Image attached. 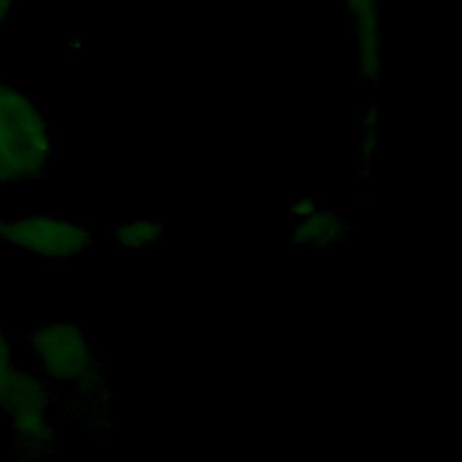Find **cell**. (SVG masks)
I'll use <instances>...</instances> for the list:
<instances>
[{
  "mask_svg": "<svg viewBox=\"0 0 462 462\" xmlns=\"http://www.w3.org/2000/svg\"><path fill=\"white\" fill-rule=\"evenodd\" d=\"M54 157V139L40 106L0 83V186L40 177Z\"/></svg>",
  "mask_w": 462,
  "mask_h": 462,
  "instance_id": "6da1fadb",
  "label": "cell"
},
{
  "mask_svg": "<svg viewBox=\"0 0 462 462\" xmlns=\"http://www.w3.org/2000/svg\"><path fill=\"white\" fill-rule=\"evenodd\" d=\"M36 372L58 384L94 393L101 384V363L87 332L74 323H45L29 336Z\"/></svg>",
  "mask_w": 462,
  "mask_h": 462,
  "instance_id": "7a4b0ae2",
  "label": "cell"
},
{
  "mask_svg": "<svg viewBox=\"0 0 462 462\" xmlns=\"http://www.w3.org/2000/svg\"><path fill=\"white\" fill-rule=\"evenodd\" d=\"M0 408L5 410L13 435L23 451L42 455L52 446L49 381L38 372L16 368Z\"/></svg>",
  "mask_w": 462,
  "mask_h": 462,
  "instance_id": "3957f363",
  "label": "cell"
},
{
  "mask_svg": "<svg viewBox=\"0 0 462 462\" xmlns=\"http://www.w3.org/2000/svg\"><path fill=\"white\" fill-rule=\"evenodd\" d=\"M4 240L22 253L61 262L87 251L92 244V233L76 220L31 213L7 222Z\"/></svg>",
  "mask_w": 462,
  "mask_h": 462,
  "instance_id": "277c9868",
  "label": "cell"
},
{
  "mask_svg": "<svg viewBox=\"0 0 462 462\" xmlns=\"http://www.w3.org/2000/svg\"><path fill=\"white\" fill-rule=\"evenodd\" d=\"M350 224L346 215L336 209H316L314 213L298 220L292 231L296 245H310L327 249L346 238Z\"/></svg>",
  "mask_w": 462,
  "mask_h": 462,
  "instance_id": "5b68a950",
  "label": "cell"
},
{
  "mask_svg": "<svg viewBox=\"0 0 462 462\" xmlns=\"http://www.w3.org/2000/svg\"><path fill=\"white\" fill-rule=\"evenodd\" d=\"M164 231H166V227L159 220L137 218V220H126V222L119 224L114 229L112 238L119 249L137 251L146 245L157 244L162 238Z\"/></svg>",
  "mask_w": 462,
  "mask_h": 462,
  "instance_id": "8992f818",
  "label": "cell"
},
{
  "mask_svg": "<svg viewBox=\"0 0 462 462\" xmlns=\"http://www.w3.org/2000/svg\"><path fill=\"white\" fill-rule=\"evenodd\" d=\"M359 36V70L363 78L375 81L381 70V47H379V27L375 14L357 18Z\"/></svg>",
  "mask_w": 462,
  "mask_h": 462,
  "instance_id": "52a82bcc",
  "label": "cell"
},
{
  "mask_svg": "<svg viewBox=\"0 0 462 462\" xmlns=\"http://www.w3.org/2000/svg\"><path fill=\"white\" fill-rule=\"evenodd\" d=\"M16 372L14 361H13V350H11V343L7 339L5 328L0 321V404L5 397V392L9 388V383L13 379Z\"/></svg>",
  "mask_w": 462,
  "mask_h": 462,
  "instance_id": "ba28073f",
  "label": "cell"
},
{
  "mask_svg": "<svg viewBox=\"0 0 462 462\" xmlns=\"http://www.w3.org/2000/svg\"><path fill=\"white\" fill-rule=\"evenodd\" d=\"M318 209V204L314 199H309V197H300V199H294L289 202V213L292 215V218L300 220L310 213H314Z\"/></svg>",
  "mask_w": 462,
  "mask_h": 462,
  "instance_id": "9c48e42d",
  "label": "cell"
},
{
  "mask_svg": "<svg viewBox=\"0 0 462 462\" xmlns=\"http://www.w3.org/2000/svg\"><path fill=\"white\" fill-rule=\"evenodd\" d=\"M377 137L375 134H365L359 141V153H363L365 161H372L374 155H375V150H377Z\"/></svg>",
  "mask_w": 462,
  "mask_h": 462,
  "instance_id": "30bf717a",
  "label": "cell"
},
{
  "mask_svg": "<svg viewBox=\"0 0 462 462\" xmlns=\"http://www.w3.org/2000/svg\"><path fill=\"white\" fill-rule=\"evenodd\" d=\"M350 5L356 11L357 18H365V16H372L374 13V0H350Z\"/></svg>",
  "mask_w": 462,
  "mask_h": 462,
  "instance_id": "8fae6325",
  "label": "cell"
},
{
  "mask_svg": "<svg viewBox=\"0 0 462 462\" xmlns=\"http://www.w3.org/2000/svg\"><path fill=\"white\" fill-rule=\"evenodd\" d=\"M16 0H0V31L4 27V23L7 22L11 11H13V5H14Z\"/></svg>",
  "mask_w": 462,
  "mask_h": 462,
  "instance_id": "7c38bea8",
  "label": "cell"
},
{
  "mask_svg": "<svg viewBox=\"0 0 462 462\" xmlns=\"http://www.w3.org/2000/svg\"><path fill=\"white\" fill-rule=\"evenodd\" d=\"M5 224H7V220L0 215V240H4V233H5Z\"/></svg>",
  "mask_w": 462,
  "mask_h": 462,
  "instance_id": "4fadbf2b",
  "label": "cell"
}]
</instances>
